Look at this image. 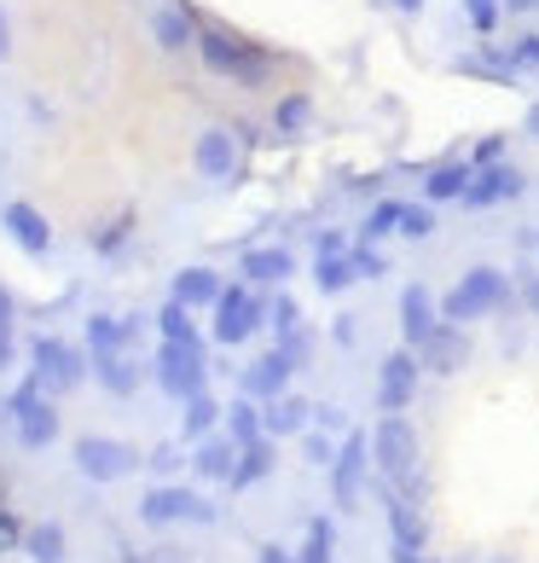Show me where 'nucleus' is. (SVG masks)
I'll list each match as a JSON object with an SVG mask.
<instances>
[{
  "mask_svg": "<svg viewBox=\"0 0 539 563\" xmlns=\"http://www.w3.org/2000/svg\"><path fill=\"white\" fill-rule=\"evenodd\" d=\"M198 47H203V65L215 76H233L238 88H261L267 76H273V58L250 42H238V35H226V30H203Z\"/></svg>",
  "mask_w": 539,
  "mask_h": 563,
  "instance_id": "1",
  "label": "nucleus"
},
{
  "mask_svg": "<svg viewBox=\"0 0 539 563\" xmlns=\"http://www.w3.org/2000/svg\"><path fill=\"white\" fill-rule=\"evenodd\" d=\"M371 453H378L383 476L412 482V465H418V430H412L401 413H383V425L371 430Z\"/></svg>",
  "mask_w": 539,
  "mask_h": 563,
  "instance_id": "2",
  "label": "nucleus"
},
{
  "mask_svg": "<svg viewBox=\"0 0 539 563\" xmlns=\"http://www.w3.org/2000/svg\"><path fill=\"white\" fill-rule=\"evenodd\" d=\"M499 303H505V273L499 268H475V273H464L459 285H452L441 314L447 319H482V314H493Z\"/></svg>",
  "mask_w": 539,
  "mask_h": 563,
  "instance_id": "3",
  "label": "nucleus"
},
{
  "mask_svg": "<svg viewBox=\"0 0 539 563\" xmlns=\"http://www.w3.org/2000/svg\"><path fill=\"white\" fill-rule=\"evenodd\" d=\"M203 349H192V344H169L162 337V354H157V384L169 390L175 401H192V395H203Z\"/></svg>",
  "mask_w": 539,
  "mask_h": 563,
  "instance_id": "4",
  "label": "nucleus"
},
{
  "mask_svg": "<svg viewBox=\"0 0 539 563\" xmlns=\"http://www.w3.org/2000/svg\"><path fill=\"white\" fill-rule=\"evenodd\" d=\"M134 465H139V453L128 441H111V436H81L76 441V471L93 476V482H122Z\"/></svg>",
  "mask_w": 539,
  "mask_h": 563,
  "instance_id": "5",
  "label": "nucleus"
},
{
  "mask_svg": "<svg viewBox=\"0 0 539 563\" xmlns=\"http://www.w3.org/2000/svg\"><path fill=\"white\" fill-rule=\"evenodd\" d=\"M371 436L366 430H348V441H343V453L330 459V499H337V511H355V499H360V476H366V465H371Z\"/></svg>",
  "mask_w": 539,
  "mask_h": 563,
  "instance_id": "6",
  "label": "nucleus"
},
{
  "mask_svg": "<svg viewBox=\"0 0 539 563\" xmlns=\"http://www.w3.org/2000/svg\"><path fill=\"white\" fill-rule=\"evenodd\" d=\"M180 517L215 522V506H210V499H198V494H186V488H169V482L139 499V522H151V529H162V522H180Z\"/></svg>",
  "mask_w": 539,
  "mask_h": 563,
  "instance_id": "7",
  "label": "nucleus"
},
{
  "mask_svg": "<svg viewBox=\"0 0 539 563\" xmlns=\"http://www.w3.org/2000/svg\"><path fill=\"white\" fill-rule=\"evenodd\" d=\"M261 326V303L244 285H233V291H221V303H215V337L226 349L233 344H244V337H250Z\"/></svg>",
  "mask_w": 539,
  "mask_h": 563,
  "instance_id": "8",
  "label": "nucleus"
},
{
  "mask_svg": "<svg viewBox=\"0 0 539 563\" xmlns=\"http://www.w3.org/2000/svg\"><path fill=\"white\" fill-rule=\"evenodd\" d=\"M35 378H41V390L65 395V390L81 384V354L70 344H58V337H41L35 344Z\"/></svg>",
  "mask_w": 539,
  "mask_h": 563,
  "instance_id": "9",
  "label": "nucleus"
},
{
  "mask_svg": "<svg viewBox=\"0 0 539 563\" xmlns=\"http://www.w3.org/2000/svg\"><path fill=\"white\" fill-rule=\"evenodd\" d=\"M412 390H418V354H412V349H401V354H389V360H383L378 407H383V413H401L406 401H412Z\"/></svg>",
  "mask_w": 539,
  "mask_h": 563,
  "instance_id": "10",
  "label": "nucleus"
},
{
  "mask_svg": "<svg viewBox=\"0 0 539 563\" xmlns=\"http://www.w3.org/2000/svg\"><path fill=\"white\" fill-rule=\"evenodd\" d=\"M418 349H424V367H429V372H459L464 360H470V344H464L459 326H435Z\"/></svg>",
  "mask_w": 539,
  "mask_h": 563,
  "instance_id": "11",
  "label": "nucleus"
},
{
  "mask_svg": "<svg viewBox=\"0 0 539 563\" xmlns=\"http://www.w3.org/2000/svg\"><path fill=\"white\" fill-rule=\"evenodd\" d=\"M0 221H7V233H12L30 256H47L53 227H47V215H41V210H30V204H7V215H0Z\"/></svg>",
  "mask_w": 539,
  "mask_h": 563,
  "instance_id": "12",
  "label": "nucleus"
},
{
  "mask_svg": "<svg viewBox=\"0 0 539 563\" xmlns=\"http://www.w3.org/2000/svg\"><path fill=\"white\" fill-rule=\"evenodd\" d=\"M290 372H296V360H290V354L279 349V354H267V360H256V367L244 372V390L261 395V401H279V395H284V384H290Z\"/></svg>",
  "mask_w": 539,
  "mask_h": 563,
  "instance_id": "13",
  "label": "nucleus"
},
{
  "mask_svg": "<svg viewBox=\"0 0 539 563\" xmlns=\"http://www.w3.org/2000/svg\"><path fill=\"white\" fill-rule=\"evenodd\" d=\"M233 465H238V441H210V436L198 441V453H192V471H198V476L233 482Z\"/></svg>",
  "mask_w": 539,
  "mask_h": 563,
  "instance_id": "14",
  "label": "nucleus"
},
{
  "mask_svg": "<svg viewBox=\"0 0 539 563\" xmlns=\"http://www.w3.org/2000/svg\"><path fill=\"white\" fill-rule=\"evenodd\" d=\"M233 164H238V157H233V134H226V128H210L198 139V169L210 180H233Z\"/></svg>",
  "mask_w": 539,
  "mask_h": 563,
  "instance_id": "15",
  "label": "nucleus"
},
{
  "mask_svg": "<svg viewBox=\"0 0 539 563\" xmlns=\"http://www.w3.org/2000/svg\"><path fill=\"white\" fill-rule=\"evenodd\" d=\"M516 192H523V174H516V169H487V174L470 180L464 204L482 210V204H499V198H516Z\"/></svg>",
  "mask_w": 539,
  "mask_h": 563,
  "instance_id": "16",
  "label": "nucleus"
},
{
  "mask_svg": "<svg viewBox=\"0 0 539 563\" xmlns=\"http://www.w3.org/2000/svg\"><path fill=\"white\" fill-rule=\"evenodd\" d=\"M401 326H406V344H424V337L435 331V303L424 285H406L401 296Z\"/></svg>",
  "mask_w": 539,
  "mask_h": 563,
  "instance_id": "17",
  "label": "nucleus"
},
{
  "mask_svg": "<svg viewBox=\"0 0 539 563\" xmlns=\"http://www.w3.org/2000/svg\"><path fill=\"white\" fill-rule=\"evenodd\" d=\"M53 436H58V413L47 401H30V407L18 413V441H24V448H53Z\"/></svg>",
  "mask_w": 539,
  "mask_h": 563,
  "instance_id": "18",
  "label": "nucleus"
},
{
  "mask_svg": "<svg viewBox=\"0 0 539 563\" xmlns=\"http://www.w3.org/2000/svg\"><path fill=\"white\" fill-rule=\"evenodd\" d=\"M175 303H186V308H210V303H221V279H215L210 268H186V273L175 279Z\"/></svg>",
  "mask_w": 539,
  "mask_h": 563,
  "instance_id": "19",
  "label": "nucleus"
},
{
  "mask_svg": "<svg viewBox=\"0 0 539 563\" xmlns=\"http://www.w3.org/2000/svg\"><path fill=\"white\" fill-rule=\"evenodd\" d=\"M267 471H273V441H244L238 448V465H233V488H250V482H261Z\"/></svg>",
  "mask_w": 539,
  "mask_h": 563,
  "instance_id": "20",
  "label": "nucleus"
},
{
  "mask_svg": "<svg viewBox=\"0 0 539 563\" xmlns=\"http://www.w3.org/2000/svg\"><path fill=\"white\" fill-rule=\"evenodd\" d=\"M307 413H314V407H307L302 395H279L273 413H267V436H296L307 425Z\"/></svg>",
  "mask_w": 539,
  "mask_h": 563,
  "instance_id": "21",
  "label": "nucleus"
},
{
  "mask_svg": "<svg viewBox=\"0 0 539 563\" xmlns=\"http://www.w3.org/2000/svg\"><path fill=\"white\" fill-rule=\"evenodd\" d=\"M319 291H348L355 279H366V268H360V256H319Z\"/></svg>",
  "mask_w": 539,
  "mask_h": 563,
  "instance_id": "22",
  "label": "nucleus"
},
{
  "mask_svg": "<svg viewBox=\"0 0 539 563\" xmlns=\"http://www.w3.org/2000/svg\"><path fill=\"white\" fill-rule=\"evenodd\" d=\"M93 378H99L111 395H128V390H134V372H128V360H122L116 349H93Z\"/></svg>",
  "mask_w": 539,
  "mask_h": 563,
  "instance_id": "23",
  "label": "nucleus"
},
{
  "mask_svg": "<svg viewBox=\"0 0 539 563\" xmlns=\"http://www.w3.org/2000/svg\"><path fill=\"white\" fill-rule=\"evenodd\" d=\"M284 273H290V250H250L244 256V279H256V285H273Z\"/></svg>",
  "mask_w": 539,
  "mask_h": 563,
  "instance_id": "24",
  "label": "nucleus"
},
{
  "mask_svg": "<svg viewBox=\"0 0 539 563\" xmlns=\"http://www.w3.org/2000/svg\"><path fill=\"white\" fill-rule=\"evenodd\" d=\"M24 547H30L35 563H65V529H58V522H41V529L24 534Z\"/></svg>",
  "mask_w": 539,
  "mask_h": 563,
  "instance_id": "25",
  "label": "nucleus"
},
{
  "mask_svg": "<svg viewBox=\"0 0 539 563\" xmlns=\"http://www.w3.org/2000/svg\"><path fill=\"white\" fill-rule=\"evenodd\" d=\"M389 522H395V547H406V552L424 547V522H418V511H412L406 499H389Z\"/></svg>",
  "mask_w": 539,
  "mask_h": 563,
  "instance_id": "26",
  "label": "nucleus"
},
{
  "mask_svg": "<svg viewBox=\"0 0 539 563\" xmlns=\"http://www.w3.org/2000/svg\"><path fill=\"white\" fill-rule=\"evenodd\" d=\"M186 314H192L186 303H169V308L157 314V326H162V337H169V344H192V349H203V337H198V326H192Z\"/></svg>",
  "mask_w": 539,
  "mask_h": 563,
  "instance_id": "27",
  "label": "nucleus"
},
{
  "mask_svg": "<svg viewBox=\"0 0 539 563\" xmlns=\"http://www.w3.org/2000/svg\"><path fill=\"white\" fill-rule=\"evenodd\" d=\"M226 430H233V441L244 448V441H261V430H267V418L250 407V401H233L226 407Z\"/></svg>",
  "mask_w": 539,
  "mask_h": 563,
  "instance_id": "28",
  "label": "nucleus"
},
{
  "mask_svg": "<svg viewBox=\"0 0 539 563\" xmlns=\"http://www.w3.org/2000/svg\"><path fill=\"white\" fill-rule=\"evenodd\" d=\"M215 425H221V407H215L210 395H192V401H186V441H203Z\"/></svg>",
  "mask_w": 539,
  "mask_h": 563,
  "instance_id": "29",
  "label": "nucleus"
},
{
  "mask_svg": "<svg viewBox=\"0 0 539 563\" xmlns=\"http://www.w3.org/2000/svg\"><path fill=\"white\" fill-rule=\"evenodd\" d=\"M470 180H475L470 169H459V164H452V169H435V174L424 180V192L435 198V204H441V198H464V192H470Z\"/></svg>",
  "mask_w": 539,
  "mask_h": 563,
  "instance_id": "30",
  "label": "nucleus"
},
{
  "mask_svg": "<svg viewBox=\"0 0 539 563\" xmlns=\"http://www.w3.org/2000/svg\"><path fill=\"white\" fill-rule=\"evenodd\" d=\"M151 30H157V42L169 47V53L192 42V18H186V12H157V18H151Z\"/></svg>",
  "mask_w": 539,
  "mask_h": 563,
  "instance_id": "31",
  "label": "nucleus"
},
{
  "mask_svg": "<svg viewBox=\"0 0 539 563\" xmlns=\"http://www.w3.org/2000/svg\"><path fill=\"white\" fill-rule=\"evenodd\" d=\"M134 326L128 319H116V314H93L88 319V337H93V349H122V337H128Z\"/></svg>",
  "mask_w": 539,
  "mask_h": 563,
  "instance_id": "32",
  "label": "nucleus"
},
{
  "mask_svg": "<svg viewBox=\"0 0 539 563\" xmlns=\"http://www.w3.org/2000/svg\"><path fill=\"white\" fill-rule=\"evenodd\" d=\"M330 547H337V529L325 517L307 522V547H302V563H330Z\"/></svg>",
  "mask_w": 539,
  "mask_h": 563,
  "instance_id": "33",
  "label": "nucleus"
},
{
  "mask_svg": "<svg viewBox=\"0 0 539 563\" xmlns=\"http://www.w3.org/2000/svg\"><path fill=\"white\" fill-rule=\"evenodd\" d=\"M273 123H279V134H296V128L307 123V93H290V99H279Z\"/></svg>",
  "mask_w": 539,
  "mask_h": 563,
  "instance_id": "34",
  "label": "nucleus"
},
{
  "mask_svg": "<svg viewBox=\"0 0 539 563\" xmlns=\"http://www.w3.org/2000/svg\"><path fill=\"white\" fill-rule=\"evenodd\" d=\"M401 215H406V204H378V210H371V221H366V238L395 233V227H401Z\"/></svg>",
  "mask_w": 539,
  "mask_h": 563,
  "instance_id": "35",
  "label": "nucleus"
},
{
  "mask_svg": "<svg viewBox=\"0 0 539 563\" xmlns=\"http://www.w3.org/2000/svg\"><path fill=\"white\" fill-rule=\"evenodd\" d=\"M128 227H134V215H116V221H111V227H105V233H99V238H93V250H116V245H122V238H128Z\"/></svg>",
  "mask_w": 539,
  "mask_h": 563,
  "instance_id": "36",
  "label": "nucleus"
},
{
  "mask_svg": "<svg viewBox=\"0 0 539 563\" xmlns=\"http://www.w3.org/2000/svg\"><path fill=\"white\" fill-rule=\"evenodd\" d=\"M464 7H470V24L482 30V35H487L493 24H499V7H493V0H464Z\"/></svg>",
  "mask_w": 539,
  "mask_h": 563,
  "instance_id": "37",
  "label": "nucleus"
},
{
  "mask_svg": "<svg viewBox=\"0 0 539 563\" xmlns=\"http://www.w3.org/2000/svg\"><path fill=\"white\" fill-rule=\"evenodd\" d=\"M145 465H151V471H162V476H169V471H180V465H186V459H180V448H175V441H162V448H157L151 459H145Z\"/></svg>",
  "mask_w": 539,
  "mask_h": 563,
  "instance_id": "38",
  "label": "nucleus"
},
{
  "mask_svg": "<svg viewBox=\"0 0 539 563\" xmlns=\"http://www.w3.org/2000/svg\"><path fill=\"white\" fill-rule=\"evenodd\" d=\"M429 227H435V221H429V210H406V215H401V233H412V238H424Z\"/></svg>",
  "mask_w": 539,
  "mask_h": 563,
  "instance_id": "39",
  "label": "nucleus"
},
{
  "mask_svg": "<svg viewBox=\"0 0 539 563\" xmlns=\"http://www.w3.org/2000/svg\"><path fill=\"white\" fill-rule=\"evenodd\" d=\"M510 65H539V35H528V42H516Z\"/></svg>",
  "mask_w": 539,
  "mask_h": 563,
  "instance_id": "40",
  "label": "nucleus"
},
{
  "mask_svg": "<svg viewBox=\"0 0 539 563\" xmlns=\"http://www.w3.org/2000/svg\"><path fill=\"white\" fill-rule=\"evenodd\" d=\"M273 319H279V331L290 337V331H296V303H290V296H279V308H273Z\"/></svg>",
  "mask_w": 539,
  "mask_h": 563,
  "instance_id": "41",
  "label": "nucleus"
},
{
  "mask_svg": "<svg viewBox=\"0 0 539 563\" xmlns=\"http://www.w3.org/2000/svg\"><path fill=\"white\" fill-rule=\"evenodd\" d=\"M18 534H24V529H18V517H12V511H0V552L18 547Z\"/></svg>",
  "mask_w": 539,
  "mask_h": 563,
  "instance_id": "42",
  "label": "nucleus"
},
{
  "mask_svg": "<svg viewBox=\"0 0 539 563\" xmlns=\"http://www.w3.org/2000/svg\"><path fill=\"white\" fill-rule=\"evenodd\" d=\"M307 459H314V465H330L337 453H330V441H325V436H307Z\"/></svg>",
  "mask_w": 539,
  "mask_h": 563,
  "instance_id": "43",
  "label": "nucleus"
},
{
  "mask_svg": "<svg viewBox=\"0 0 539 563\" xmlns=\"http://www.w3.org/2000/svg\"><path fill=\"white\" fill-rule=\"evenodd\" d=\"M261 563H296V558H290L284 547H261Z\"/></svg>",
  "mask_w": 539,
  "mask_h": 563,
  "instance_id": "44",
  "label": "nucleus"
},
{
  "mask_svg": "<svg viewBox=\"0 0 539 563\" xmlns=\"http://www.w3.org/2000/svg\"><path fill=\"white\" fill-rule=\"evenodd\" d=\"M7 326H12V296L0 291V337H7Z\"/></svg>",
  "mask_w": 539,
  "mask_h": 563,
  "instance_id": "45",
  "label": "nucleus"
},
{
  "mask_svg": "<svg viewBox=\"0 0 539 563\" xmlns=\"http://www.w3.org/2000/svg\"><path fill=\"white\" fill-rule=\"evenodd\" d=\"M12 53V30H7V18H0V58Z\"/></svg>",
  "mask_w": 539,
  "mask_h": 563,
  "instance_id": "46",
  "label": "nucleus"
},
{
  "mask_svg": "<svg viewBox=\"0 0 539 563\" xmlns=\"http://www.w3.org/2000/svg\"><path fill=\"white\" fill-rule=\"evenodd\" d=\"M523 296H528V308L539 314V279H528V291H523Z\"/></svg>",
  "mask_w": 539,
  "mask_h": 563,
  "instance_id": "47",
  "label": "nucleus"
},
{
  "mask_svg": "<svg viewBox=\"0 0 539 563\" xmlns=\"http://www.w3.org/2000/svg\"><path fill=\"white\" fill-rule=\"evenodd\" d=\"M505 7H510V12H534V7H539V0H505Z\"/></svg>",
  "mask_w": 539,
  "mask_h": 563,
  "instance_id": "48",
  "label": "nucleus"
},
{
  "mask_svg": "<svg viewBox=\"0 0 539 563\" xmlns=\"http://www.w3.org/2000/svg\"><path fill=\"white\" fill-rule=\"evenodd\" d=\"M7 360H12V344H7V337H0V367H7Z\"/></svg>",
  "mask_w": 539,
  "mask_h": 563,
  "instance_id": "49",
  "label": "nucleus"
},
{
  "mask_svg": "<svg viewBox=\"0 0 539 563\" xmlns=\"http://www.w3.org/2000/svg\"><path fill=\"white\" fill-rule=\"evenodd\" d=\"M395 7H401V12H418V7H424V0H395Z\"/></svg>",
  "mask_w": 539,
  "mask_h": 563,
  "instance_id": "50",
  "label": "nucleus"
},
{
  "mask_svg": "<svg viewBox=\"0 0 539 563\" xmlns=\"http://www.w3.org/2000/svg\"><path fill=\"white\" fill-rule=\"evenodd\" d=\"M528 128H534V134H539V105H534V111H528Z\"/></svg>",
  "mask_w": 539,
  "mask_h": 563,
  "instance_id": "51",
  "label": "nucleus"
},
{
  "mask_svg": "<svg viewBox=\"0 0 539 563\" xmlns=\"http://www.w3.org/2000/svg\"><path fill=\"white\" fill-rule=\"evenodd\" d=\"M128 563H139V558H128Z\"/></svg>",
  "mask_w": 539,
  "mask_h": 563,
  "instance_id": "52",
  "label": "nucleus"
}]
</instances>
